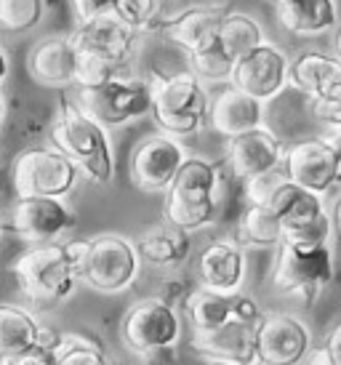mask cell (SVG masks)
Here are the masks:
<instances>
[{
    "mask_svg": "<svg viewBox=\"0 0 341 365\" xmlns=\"http://www.w3.org/2000/svg\"><path fill=\"white\" fill-rule=\"evenodd\" d=\"M190 291L192 288L187 280H181V277H166V280L155 288V299L168 307H176V304H184V302H187Z\"/></svg>",
    "mask_w": 341,
    "mask_h": 365,
    "instance_id": "36",
    "label": "cell"
},
{
    "mask_svg": "<svg viewBox=\"0 0 341 365\" xmlns=\"http://www.w3.org/2000/svg\"><path fill=\"white\" fill-rule=\"evenodd\" d=\"M198 365H235V363H224V360H211V357H200Z\"/></svg>",
    "mask_w": 341,
    "mask_h": 365,
    "instance_id": "46",
    "label": "cell"
},
{
    "mask_svg": "<svg viewBox=\"0 0 341 365\" xmlns=\"http://www.w3.org/2000/svg\"><path fill=\"white\" fill-rule=\"evenodd\" d=\"M291 88L310 99H339L341 59L336 53L307 51L291 61Z\"/></svg>",
    "mask_w": 341,
    "mask_h": 365,
    "instance_id": "22",
    "label": "cell"
},
{
    "mask_svg": "<svg viewBox=\"0 0 341 365\" xmlns=\"http://www.w3.org/2000/svg\"><path fill=\"white\" fill-rule=\"evenodd\" d=\"M267 41L264 35V27L259 21L248 16V14H240V11H230L224 21H221L219 30V46L221 51L232 56L235 61H240L243 56H248L253 48H259L261 43Z\"/></svg>",
    "mask_w": 341,
    "mask_h": 365,
    "instance_id": "28",
    "label": "cell"
},
{
    "mask_svg": "<svg viewBox=\"0 0 341 365\" xmlns=\"http://www.w3.org/2000/svg\"><path fill=\"white\" fill-rule=\"evenodd\" d=\"M259 365H301L312 355V331L301 317L288 312L264 314L256 331Z\"/></svg>",
    "mask_w": 341,
    "mask_h": 365,
    "instance_id": "14",
    "label": "cell"
},
{
    "mask_svg": "<svg viewBox=\"0 0 341 365\" xmlns=\"http://www.w3.org/2000/svg\"><path fill=\"white\" fill-rule=\"evenodd\" d=\"M75 21H91L115 14L118 11V0H67Z\"/></svg>",
    "mask_w": 341,
    "mask_h": 365,
    "instance_id": "35",
    "label": "cell"
},
{
    "mask_svg": "<svg viewBox=\"0 0 341 365\" xmlns=\"http://www.w3.org/2000/svg\"><path fill=\"white\" fill-rule=\"evenodd\" d=\"M307 365H336L328 355V349L320 346V349H312V355L307 357Z\"/></svg>",
    "mask_w": 341,
    "mask_h": 365,
    "instance_id": "43",
    "label": "cell"
},
{
    "mask_svg": "<svg viewBox=\"0 0 341 365\" xmlns=\"http://www.w3.org/2000/svg\"><path fill=\"white\" fill-rule=\"evenodd\" d=\"M152 120L163 133L170 136H195L211 120V99L205 83L192 70L161 75L152 72Z\"/></svg>",
    "mask_w": 341,
    "mask_h": 365,
    "instance_id": "2",
    "label": "cell"
},
{
    "mask_svg": "<svg viewBox=\"0 0 341 365\" xmlns=\"http://www.w3.org/2000/svg\"><path fill=\"white\" fill-rule=\"evenodd\" d=\"M83 176L70 155H64L59 147H30L21 150L11 165V182L16 197H67L72 187Z\"/></svg>",
    "mask_w": 341,
    "mask_h": 365,
    "instance_id": "6",
    "label": "cell"
},
{
    "mask_svg": "<svg viewBox=\"0 0 341 365\" xmlns=\"http://www.w3.org/2000/svg\"><path fill=\"white\" fill-rule=\"evenodd\" d=\"M333 227H336V235L341 237V197L336 200V205H333Z\"/></svg>",
    "mask_w": 341,
    "mask_h": 365,
    "instance_id": "44",
    "label": "cell"
},
{
    "mask_svg": "<svg viewBox=\"0 0 341 365\" xmlns=\"http://www.w3.org/2000/svg\"><path fill=\"white\" fill-rule=\"evenodd\" d=\"M107 365H128V363H123V360H118V357H110V360H107Z\"/></svg>",
    "mask_w": 341,
    "mask_h": 365,
    "instance_id": "47",
    "label": "cell"
},
{
    "mask_svg": "<svg viewBox=\"0 0 341 365\" xmlns=\"http://www.w3.org/2000/svg\"><path fill=\"white\" fill-rule=\"evenodd\" d=\"M75 102L99 123H104L107 128L126 125L152 112V86L150 78H139L126 67L101 86L78 88Z\"/></svg>",
    "mask_w": 341,
    "mask_h": 365,
    "instance_id": "5",
    "label": "cell"
},
{
    "mask_svg": "<svg viewBox=\"0 0 341 365\" xmlns=\"http://www.w3.org/2000/svg\"><path fill=\"white\" fill-rule=\"evenodd\" d=\"M190 61V70L200 78L203 83H230L232 72H235V64L238 61L227 56V53L221 51V46H211V48H205V51H198V53H190L187 56Z\"/></svg>",
    "mask_w": 341,
    "mask_h": 365,
    "instance_id": "31",
    "label": "cell"
},
{
    "mask_svg": "<svg viewBox=\"0 0 341 365\" xmlns=\"http://www.w3.org/2000/svg\"><path fill=\"white\" fill-rule=\"evenodd\" d=\"M283 171L317 195L336 190L341 184V136H310L291 144Z\"/></svg>",
    "mask_w": 341,
    "mask_h": 365,
    "instance_id": "9",
    "label": "cell"
},
{
    "mask_svg": "<svg viewBox=\"0 0 341 365\" xmlns=\"http://www.w3.org/2000/svg\"><path fill=\"white\" fill-rule=\"evenodd\" d=\"M72 43L78 51L93 53L99 59L110 61L115 67H128L136 51H139L141 32L131 27L121 14H107L91 21H75V30L70 32Z\"/></svg>",
    "mask_w": 341,
    "mask_h": 365,
    "instance_id": "11",
    "label": "cell"
},
{
    "mask_svg": "<svg viewBox=\"0 0 341 365\" xmlns=\"http://www.w3.org/2000/svg\"><path fill=\"white\" fill-rule=\"evenodd\" d=\"M285 153H288V147L283 144V139H278L264 125L238 133V136H230L227 147H224V158H227L230 171L243 182L283 168Z\"/></svg>",
    "mask_w": 341,
    "mask_h": 365,
    "instance_id": "17",
    "label": "cell"
},
{
    "mask_svg": "<svg viewBox=\"0 0 341 365\" xmlns=\"http://www.w3.org/2000/svg\"><path fill=\"white\" fill-rule=\"evenodd\" d=\"M310 104H312V115L322 125L341 131V96L339 99H310Z\"/></svg>",
    "mask_w": 341,
    "mask_h": 365,
    "instance_id": "37",
    "label": "cell"
},
{
    "mask_svg": "<svg viewBox=\"0 0 341 365\" xmlns=\"http://www.w3.org/2000/svg\"><path fill=\"white\" fill-rule=\"evenodd\" d=\"M280 27L299 38H317L339 27V3L336 0H291L278 6Z\"/></svg>",
    "mask_w": 341,
    "mask_h": 365,
    "instance_id": "24",
    "label": "cell"
},
{
    "mask_svg": "<svg viewBox=\"0 0 341 365\" xmlns=\"http://www.w3.org/2000/svg\"><path fill=\"white\" fill-rule=\"evenodd\" d=\"M333 254L328 245L320 248H296L283 243L278 245V262L272 272V283L280 294L304 299L307 304L331 285L333 280Z\"/></svg>",
    "mask_w": 341,
    "mask_h": 365,
    "instance_id": "8",
    "label": "cell"
},
{
    "mask_svg": "<svg viewBox=\"0 0 341 365\" xmlns=\"http://www.w3.org/2000/svg\"><path fill=\"white\" fill-rule=\"evenodd\" d=\"M141 254L136 243L118 232H101L91 237V256L81 280L99 294H121L136 283L141 269Z\"/></svg>",
    "mask_w": 341,
    "mask_h": 365,
    "instance_id": "7",
    "label": "cell"
},
{
    "mask_svg": "<svg viewBox=\"0 0 341 365\" xmlns=\"http://www.w3.org/2000/svg\"><path fill=\"white\" fill-rule=\"evenodd\" d=\"M238 299L240 294H221L211 291L205 285L192 288L187 302H184V314L192 323V334H211L221 325L238 317Z\"/></svg>",
    "mask_w": 341,
    "mask_h": 365,
    "instance_id": "25",
    "label": "cell"
},
{
    "mask_svg": "<svg viewBox=\"0 0 341 365\" xmlns=\"http://www.w3.org/2000/svg\"><path fill=\"white\" fill-rule=\"evenodd\" d=\"M64 245H67V256H70L75 272L81 277L91 256V240H64Z\"/></svg>",
    "mask_w": 341,
    "mask_h": 365,
    "instance_id": "39",
    "label": "cell"
},
{
    "mask_svg": "<svg viewBox=\"0 0 341 365\" xmlns=\"http://www.w3.org/2000/svg\"><path fill=\"white\" fill-rule=\"evenodd\" d=\"M170 0H118V14L131 27L144 32H161L163 21L168 19Z\"/></svg>",
    "mask_w": 341,
    "mask_h": 365,
    "instance_id": "29",
    "label": "cell"
},
{
    "mask_svg": "<svg viewBox=\"0 0 341 365\" xmlns=\"http://www.w3.org/2000/svg\"><path fill=\"white\" fill-rule=\"evenodd\" d=\"M126 67H115L110 61L99 59L93 53L78 51V72H75V88H93V86H101L107 83L112 75H118Z\"/></svg>",
    "mask_w": 341,
    "mask_h": 365,
    "instance_id": "34",
    "label": "cell"
},
{
    "mask_svg": "<svg viewBox=\"0 0 341 365\" xmlns=\"http://www.w3.org/2000/svg\"><path fill=\"white\" fill-rule=\"evenodd\" d=\"M219 168L205 158H187L176 179L166 190L163 216L187 232L213 224L219 211Z\"/></svg>",
    "mask_w": 341,
    "mask_h": 365,
    "instance_id": "3",
    "label": "cell"
},
{
    "mask_svg": "<svg viewBox=\"0 0 341 365\" xmlns=\"http://www.w3.org/2000/svg\"><path fill=\"white\" fill-rule=\"evenodd\" d=\"M208 125L227 139L251 131V128H259V125H264V102H259L251 93L240 91L238 86L227 83L211 99Z\"/></svg>",
    "mask_w": 341,
    "mask_h": 365,
    "instance_id": "21",
    "label": "cell"
},
{
    "mask_svg": "<svg viewBox=\"0 0 341 365\" xmlns=\"http://www.w3.org/2000/svg\"><path fill=\"white\" fill-rule=\"evenodd\" d=\"M256 323L230 320L211 334H192V349L200 357L224 360L235 365H259V341H256Z\"/></svg>",
    "mask_w": 341,
    "mask_h": 365,
    "instance_id": "18",
    "label": "cell"
},
{
    "mask_svg": "<svg viewBox=\"0 0 341 365\" xmlns=\"http://www.w3.org/2000/svg\"><path fill=\"white\" fill-rule=\"evenodd\" d=\"M333 51H336V56L341 59V24L336 27V35H333Z\"/></svg>",
    "mask_w": 341,
    "mask_h": 365,
    "instance_id": "45",
    "label": "cell"
},
{
    "mask_svg": "<svg viewBox=\"0 0 341 365\" xmlns=\"http://www.w3.org/2000/svg\"><path fill=\"white\" fill-rule=\"evenodd\" d=\"M51 144L70 155L91 184L115 179V155L107 125L83 110L75 99H61L51 123Z\"/></svg>",
    "mask_w": 341,
    "mask_h": 365,
    "instance_id": "1",
    "label": "cell"
},
{
    "mask_svg": "<svg viewBox=\"0 0 341 365\" xmlns=\"http://www.w3.org/2000/svg\"><path fill=\"white\" fill-rule=\"evenodd\" d=\"M245 272H248V262H245L243 245L238 240L235 243L213 240L203 248L198 264H195L198 285H205V288L221 291V294H240Z\"/></svg>",
    "mask_w": 341,
    "mask_h": 365,
    "instance_id": "19",
    "label": "cell"
},
{
    "mask_svg": "<svg viewBox=\"0 0 341 365\" xmlns=\"http://www.w3.org/2000/svg\"><path fill=\"white\" fill-rule=\"evenodd\" d=\"M333 232H336L333 216L325 211L312 222L283 227V243L296 245V248H320V245H328Z\"/></svg>",
    "mask_w": 341,
    "mask_h": 365,
    "instance_id": "32",
    "label": "cell"
},
{
    "mask_svg": "<svg viewBox=\"0 0 341 365\" xmlns=\"http://www.w3.org/2000/svg\"><path fill=\"white\" fill-rule=\"evenodd\" d=\"M11 272L21 294L38 307H56L67 302L78 280L64 240L38 243L14 262Z\"/></svg>",
    "mask_w": 341,
    "mask_h": 365,
    "instance_id": "4",
    "label": "cell"
},
{
    "mask_svg": "<svg viewBox=\"0 0 341 365\" xmlns=\"http://www.w3.org/2000/svg\"><path fill=\"white\" fill-rule=\"evenodd\" d=\"M61 339H64V334L54 331V328H49V325H41V334H38V346L49 349V352H56V349H59V344H61Z\"/></svg>",
    "mask_w": 341,
    "mask_h": 365,
    "instance_id": "42",
    "label": "cell"
},
{
    "mask_svg": "<svg viewBox=\"0 0 341 365\" xmlns=\"http://www.w3.org/2000/svg\"><path fill=\"white\" fill-rule=\"evenodd\" d=\"M43 19V0H0V27L6 32H27Z\"/></svg>",
    "mask_w": 341,
    "mask_h": 365,
    "instance_id": "33",
    "label": "cell"
},
{
    "mask_svg": "<svg viewBox=\"0 0 341 365\" xmlns=\"http://www.w3.org/2000/svg\"><path fill=\"white\" fill-rule=\"evenodd\" d=\"M147 360V365H176V344L170 346H158V349H150L147 355H141Z\"/></svg>",
    "mask_w": 341,
    "mask_h": 365,
    "instance_id": "40",
    "label": "cell"
},
{
    "mask_svg": "<svg viewBox=\"0 0 341 365\" xmlns=\"http://www.w3.org/2000/svg\"><path fill=\"white\" fill-rule=\"evenodd\" d=\"M78 216L67 203V197H16V203L9 211V227L21 240L32 243H54L61 235H67L75 227Z\"/></svg>",
    "mask_w": 341,
    "mask_h": 365,
    "instance_id": "13",
    "label": "cell"
},
{
    "mask_svg": "<svg viewBox=\"0 0 341 365\" xmlns=\"http://www.w3.org/2000/svg\"><path fill=\"white\" fill-rule=\"evenodd\" d=\"M190 155L170 133H152L131 153V182L141 192H166Z\"/></svg>",
    "mask_w": 341,
    "mask_h": 365,
    "instance_id": "10",
    "label": "cell"
},
{
    "mask_svg": "<svg viewBox=\"0 0 341 365\" xmlns=\"http://www.w3.org/2000/svg\"><path fill=\"white\" fill-rule=\"evenodd\" d=\"M181 336V320L176 307L158 302L155 296L136 302L121 320V339L136 355H147L150 349L176 344Z\"/></svg>",
    "mask_w": 341,
    "mask_h": 365,
    "instance_id": "12",
    "label": "cell"
},
{
    "mask_svg": "<svg viewBox=\"0 0 341 365\" xmlns=\"http://www.w3.org/2000/svg\"><path fill=\"white\" fill-rule=\"evenodd\" d=\"M230 83L267 104L280 96L285 86H291V59L275 43L264 41L235 64Z\"/></svg>",
    "mask_w": 341,
    "mask_h": 365,
    "instance_id": "15",
    "label": "cell"
},
{
    "mask_svg": "<svg viewBox=\"0 0 341 365\" xmlns=\"http://www.w3.org/2000/svg\"><path fill=\"white\" fill-rule=\"evenodd\" d=\"M270 3H275V6H285V3H291V0H270Z\"/></svg>",
    "mask_w": 341,
    "mask_h": 365,
    "instance_id": "48",
    "label": "cell"
},
{
    "mask_svg": "<svg viewBox=\"0 0 341 365\" xmlns=\"http://www.w3.org/2000/svg\"><path fill=\"white\" fill-rule=\"evenodd\" d=\"M141 259L152 267L176 269L190 259L192 254V232L181 230L176 224L161 222L155 227H147L136 240Z\"/></svg>",
    "mask_w": 341,
    "mask_h": 365,
    "instance_id": "23",
    "label": "cell"
},
{
    "mask_svg": "<svg viewBox=\"0 0 341 365\" xmlns=\"http://www.w3.org/2000/svg\"><path fill=\"white\" fill-rule=\"evenodd\" d=\"M0 365H59V363H56V355H54V352L43 349V346H32V349L21 352V355L3 357Z\"/></svg>",
    "mask_w": 341,
    "mask_h": 365,
    "instance_id": "38",
    "label": "cell"
},
{
    "mask_svg": "<svg viewBox=\"0 0 341 365\" xmlns=\"http://www.w3.org/2000/svg\"><path fill=\"white\" fill-rule=\"evenodd\" d=\"M227 14H230L227 3H192L163 21L161 35L168 43L179 46L187 56L205 51L219 43L221 21Z\"/></svg>",
    "mask_w": 341,
    "mask_h": 365,
    "instance_id": "16",
    "label": "cell"
},
{
    "mask_svg": "<svg viewBox=\"0 0 341 365\" xmlns=\"http://www.w3.org/2000/svg\"><path fill=\"white\" fill-rule=\"evenodd\" d=\"M238 243L251 248H278L283 245V219L270 205L248 203L238 222Z\"/></svg>",
    "mask_w": 341,
    "mask_h": 365,
    "instance_id": "27",
    "label": "cell"
},
{
    "mask_svg": "<svg viewBox=\"0 0 341 365\" xmlns=\"http://www.w3.org/2000/svg\"><path fill=\"white\" fill-rule=\"evenodd\" d=\"M322 346L328 349V355H331L333 363L341 365V323L333 325L331 334L325 336V341H322Z\"/></svg>",
    "mask_w": 341,
    "mask_h": 365,
    "instance_id": "41",
    "label": "cell"
},
{
    "mask_svg": "<svg viewBox=\"0 0 341 365\" xmlns=\"http://www.w3.org/2000/svg\"><path fill=\"white\" fill-rule=\"evenodd\" d=\"M59 365H107L110 355L99 341L83 334H64L59 349L54 352Z\"/></svg>",
    "mask_w": 341,
    "mask_h": 365,
    "instance_id": "30",
    "label": "cell"
},
{
    "mask_svg": "<svg viewBox=\"0 0 341 365\" xmlns=\"http://www.w3.org/2000/svg\"><path fill=\"white\" fill-rule=\"evenodd\" d=\"M38 334H41V323L32 312L14 304L0 307V360L38 346Z\"/></svg>",
    "mask_w": 341,
    "mask_h": 365,
    "instance_id": "26",
    "label": "cell"
},
{
    "mask_svg": "<svg viewBox=\"0 0 341 365\" xmlns=\"http://www.w3.org/2000/svg\"><path fill=\"white\" fill-rule=\"evenodd\" d=\"M27 70L32 81L49 88H70L75 86L78 72V48L70 35H51L41 38L30 48Z\"/></svg>",
    "mask_w": 341,
    "mask_h": 365,
    "instance_id": "20",
    "label": "cell"
}]
</instances>
